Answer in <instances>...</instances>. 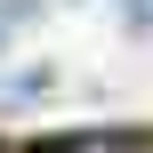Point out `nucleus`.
Returning a JSON list of instances; mask_svg holds the SVG:
<instances>
[{"mask_svg":"<svg viewBox=\"0 0 153 153\" xmlns=\"http://www.w3.org/2000/svg\"><path fill=\"white\" fill-rule=\"evenodd\" d=\"M65 153H129V145H65Z\"/></svg>","mask_w":153,"mask_h":153,"instance_id":"1","label":"nucleus"},{"mask_svg":"<svg viewBox=\"0 0 153 153\" xmlns=\"http://www.w3.org/2000/svg\"><path fill=\"white\" fill-rule=\"evenodd\" d=\"M0 40H8V8H0Z\"/></svg>","mask_w":153,"mask_h":153,"instance_id":"2","label":"nucleus"}]
</instances>
